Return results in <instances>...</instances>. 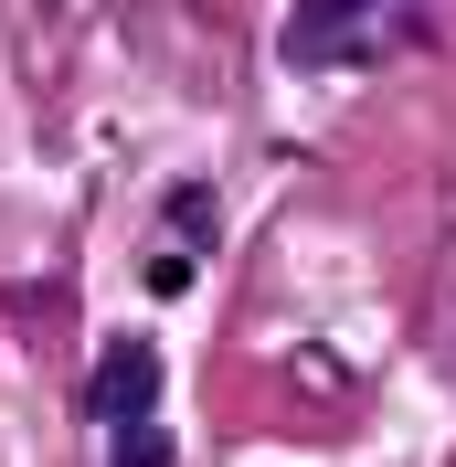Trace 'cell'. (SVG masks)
<instances>
[{
    "label": "cell",
    "mask_w": 456,
    "mask_h": 467,
    "mask_svg": "<svg viewBox=\"0 0 456 467\" xmlns=\"http://www.w3.org/2000/svg\"><path fill=\"white\" fill-rule=\"evenodd\" d=\"M393 32H425V22L403 0H297L286 64H371V54H393Z\"/></svg>",
    "instance_id": "cell-1"
},
{
    "label": "cell",
    "mask_w": 456,
    "mask_h": 467,
    "mask_svg": "<svg viewBox=\"0 0 456 467\" xmlns=\"http://www.w3.org/2000/svg\"><path fill=\"white\" fill-rule=\"evenodd\" d=\"M149 404H160V350L149 340H107L96 350V382H86V414L128 436V425H149Z\"/></svg>",
    "instance_id": "cell-2"
},
{
    "label": "cell",
    "mask_w": 456,
    "mask_h": 467,
    "mask_svg": "<svg viewBox=\"0 0 456 467\" xmlns=\"http://www.w3.org/2000/svg\"><path fill=\"white\" fill-rule=\"evenodd\" d=\"M171 234L181 244H212V192L202 181H171Z\"/></svg>",
    "instance_id": "cell-3"
},
{
    "label": "cell",
    "mask_w": 456,
    "mask_h": 467,
    "mask_svg": "<svg viewBox=\"0 0 456 467\" xmlns=\"http://www.w3.org/2000/svg\"><path fill=\"white\" fill-rule=\"evenodd\" d=\"M117 467H171V446H160V425H128V436H117Z\"/></svg>",
    "instance_id": "cell-4"
},
{
    "label": "cell",
    "mask_w": 456,
    "mask_h": 467,
    "mask_svg": "<svg viewBox=\"0 0 456 467\" xmlns=\"http://www.w3.org/2000/svg\"><path fill=\"white\" fill-rule=\"evenodd\" d=\"M149 297H192V255H149Z\"/></svg>",
    "instance_id": "cell-5"
}]
</instances>
